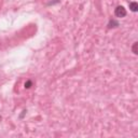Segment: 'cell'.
<instances>
[{"mask_svg": "<svg viewBox=\"0 0 138 138\" xmlns=\"http://www.w3.org/2000/svg\"><path fill=\"white\" fill-rule=\"evenodd\" d=\"M115 14H116L117 17H124V16H126L127 12H126V10H125L124 7L119 5V7H117L116 10H115Z\"/></svg>", "mask_w": 138, "mask_h": 138, "instance_id": "6da1fadb", "label": "cell"}, {"mask_svg": "<svg viewBox=\"0 0 138 138\" xmlns=\"http://www.w3.org/2000/svg\"><path fill=\"white\" fill-rule=\"evenodd\" d=\"M119 26V22H117V21H115V20H110V22H109V24H108V28H116V27H118Z\"/></svg>", "mask_w": 138, "mask_h": 138, "instance_id": "7a4b0ae2", "label": "cell"}, {"mask_svg": "<svg viewBox=\"0 0 138 138\" xmlns=\"http://www.w3.org/2000/svg\"><path fill=\"white\" fill-rule=\"evenodd\" d=\"M129 9L133 11V12H137V10H138V4H137V2H131V3H129Z\"/></svg>", "mask_w": 138, "mask_h": 138, "instance_id": "3957f363", "label": "cell"}, {"mask_svg": "<svg viewBox=\"0 0 138 138\" xmlns=\"http://www.w3.org/2000/svg\"><path fill=\"white\" fill-rule=\"evenodd\" d=\"M137 45H138V43L135 42V43L133 44V47H132V50H133V53H134V54H137Z\"/></svg>", "mask_w": 138, "mask_h": 138, "instance_id": "277c9868", "label": "cell"}, {"mask_svg": "<svg viewBox=\"0 0 138 138\" xmlns=\"http://www.w3.org/2000/svg\"><path fill=\"white\" fill-rule=\"evenodd\" d=\"M30 85H31V82L30 81H28L27 83H25V87L26 88H29V87H30Z\"/></svg>", "mask_w": 138, "mask_h": 138, "instance_id": "5b68a950", "label": "cell"}]
</instances>
